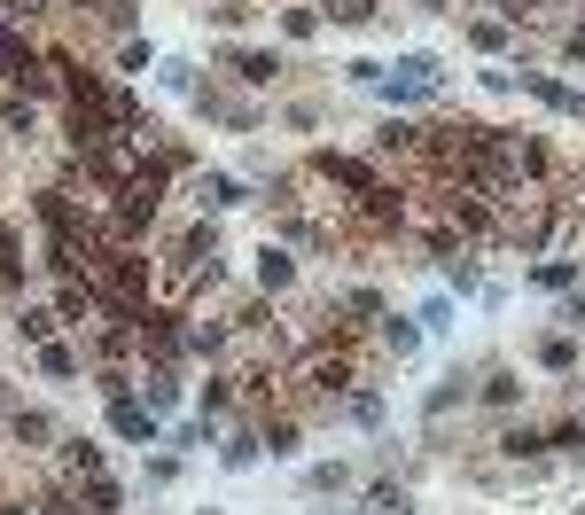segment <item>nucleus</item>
<instances>
[{"mask_svg": "<svg viewBox=\"0 0 585 515\" xmlns=\"http://www.w3.org/2000/svg\"><path fill=\"white\" fill-rule=\"evenodd\" d=\"M117 438H133V445H156V406H133V399H117Z\"/></svg>", "mask_w": 585, "mask_h": 515, "instance_id": "nucleus-1", "label": "nucleus"}, {"mask_svg": "<svg viewBox=\"0 0 585 515\" xmlns=\"http://www.w3.org/2000/svg\"><path fill=\"white\" fill-rule=\"evenodd\" d=\"M195 195H203V211H234V203H242V180H227V172H203V180H195Z\"/></svg>", "mask_w": 585, "mask_h": 515, "instance_id": "nucleus-2", "label": "nucleus"}, {"mask_svg": "<svg viewBox=\"0 0 585 515\" xmlns=\"http://www.w3.org/2000/svg\"><path fill=\"white\" fill-rule=\"evenodd\" d=\"M258 282H266V289H289V258H281V250H266V258H258Z\"/></svg>", "mask_w": 585, "mask_h": 515, "instance_id": "nucleus-3", "label": "nucleus"}, {"mask_svg": "<svg viewBox=\"0 0 585 515\" xmlns=\"http://www.w3.org/2000/svg\"><path fill=\"white\" fill-rule=\"evenodd\" d=\"M531 94L554 102V110H578V94H570V86H554V78H531Z\"/></svg>", "mask_w": 585, "mask_h": 515, "instance_id": "nucleus-4", "label": "nucleus"}, {"mask_svg": "<svg viewBox=\"0 0 585 515\" xmlns=\"http://www.w3.org/2000/svg\"><path fill=\"white\" fill-rule=\"evenodd\" d=\"M383 336H390V352H398V360H406L414 343H422V328H414V321H390V328H383Z\"/></svg>", "mask_w": 585, "mask_h": 515, "instance_id": "nucleus-5", "label": "nucleus"}, {"mask_svg": "<svg viewBox=\"0 0 585 515\" xmlns=\"http://www.w3.org/2000/svg\"><path fill=\"white\" fill-rule=\"evenodd\" d=\"M570 321H585V289H578V305H570Z\"/></svg>", "mask_w": 585, "mask_h": 515, "instance_id": "nucleus-6", "label": "nucleus"}]
</instances>
